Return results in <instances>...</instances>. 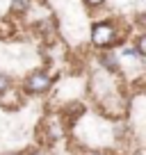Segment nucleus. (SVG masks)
<instances>
[{
	"mask_svg": "<svg viewBox=\"0 0 146 155\" xmlns=\"http://www.w3.org/2000/svg\"><path fill=\"white\" fill-rule=\"evenodd\" d=\"M30 155H50V153H48V150H44V148H37V150H32Z\"/></svg>",
	"mask_w": 146,
	"mask_h": 155,
	"instance_id": "9",
	"label": "nucleus"
},
{
	"mask_svg": "<svg viewBox=\"0 0 146 155\" xmlns=\"http://www.w3.org/2000/svg\"><path fill=\"white\" fill-rule=\"evenodd\" d=\"M9 87H12V78L5 75V73H0V94H5Z\"/></svg>",
	"mask_w": 146,
	"mask_h": 155,
	"instance_id": "7",
	"label": "nucleus"
},
{
	"mask_svg": "<svg viewBox=\"0 0 146 155\" xmlns=\"http://www.w3.org/2000/svg\"><path fill=\"white\" fill-rule=\"evenodd\" d=\"M50 87H53V78L46 71H32L23 82V91L28 94V96H41V94H46Z\"/></svg>",
	"mask_w": 146,
	"mask_h": 155,
	"instance_id": "2",
	"label": "nucleus"
},
{
	"mask_svg": "<svg viewBox=\"0 0 146 155\" xmlns=\"http://www.w3.org/2000/svg\"><path fill=\"white\" fill-rule=\"evenodd\" d=\"M0 105L5 107L7 112H12V110H18V105H21V98H18V94L14 91V89H7L5 94H0Z\"/></svg>",
	"mask_w": 146,
	"mask_h": 155,
	"instance_id": "4",
	"label": "nucleus"
},
{
	"mask_svg": "<svg viewBox=\"0 0 146 155\" xmlns=\"http://www.w3.org/2000/svg\"><path fill=\"white\" fill-rule=\"evenodd\" d=\"M103 2H105V0H85V5H87V7H101Z\"/></svg>",
	"mask_w": 146,
	"mask_h": 155,
	"instance_id": "8",
	"label": "nucleus"
},
{
	"mask_svg": "<svg viewBox=\"0 0 146 155\" xmlns=\"http://www.w3.org/2000/svg\"><path fill=\"white\" fill-rule=\"evenodd\" d=\"M117 41H119V28L114 21H96L91 25V44L96 48L101 50L112 48Z\"/></svg>",
	"mask_w": 146,
	"mask_h": 155,
	"instance_id": "1",
	"label": "nucleus"
},
{
	"mask_svg": "<svg viewBox=\"0 0 146 155\" xmlns=\"http://www.w3.org/2000/svg\"><path fill=\"white\" fill-rule=\"evenodd\" d=\"M32 2H34V0H12V14L23 16L25 12L32 7Z\"/></svg>",
	"mask_w": 146,
	"mask_h": 155,
	"instance_id": "5",
	"label": "nucleus"
},
{
	"mask_svg": "<svg viewBox=\"0 0 146 155\" xmlns=\"http://www.w3.org/2000/svg\"><path fill=\"white\" fill-rule=\"evenodd\" d=\"M135 41H137V48H135V50L141 55V57H146V37H144V34H139Z\"/></svg>",
	"mask_w": 146,
	"mask_h": 155,
	"instance_id": "6",
	"label": "nucleus"
},
{
	"mask_svg": "<svg viewBox=\"0 0 146 155\" xmlns=\"http://www.w3.org/2000/svg\"><path fill=\"white\" fill-rule=\"evenodd\" d=\"M98 62H101L103 71L110 73V75H119V73H121V57L114 55L112 50H103V53L98 55Z\"/></svg>",
	"mask_w": 146,
	"mask_h": 155,
	"instance_id": "3",
	"label": "nucleus"
}]
</instances>
